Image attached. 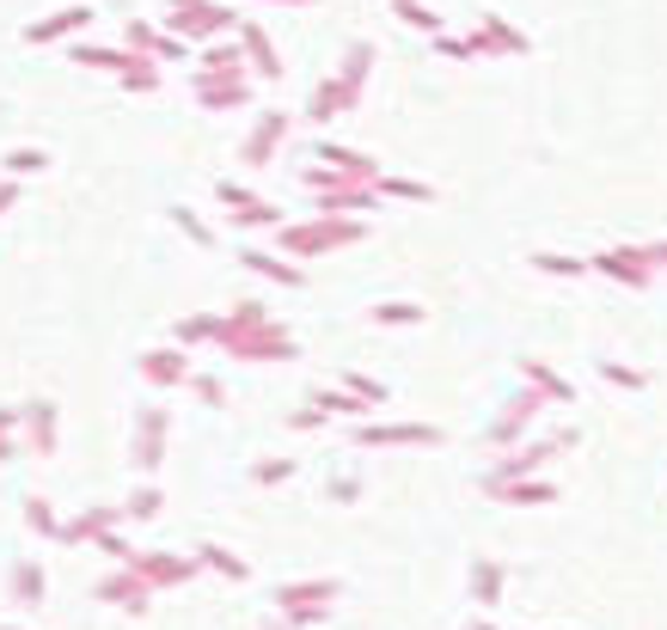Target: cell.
Here are the masks:
<instances>
[{"instance_id":"cell-25","label":"cell","mask_w":667,"mask_h":630,"mask_svg":"<svg viewBox=\"0 0 667 630\" xmlns=\"http://www.w3.org/2000/svg\"><path fill=\"white\" fill-rule=\"evenodd\" d=\"M239 263H246L251 276L275 282V288H306V270H301V263H289V258H275V251L246 245V251H239Z\"/></svg>"},{"instance_id":"cell-49","label":"cell","mask_w":667,"mask_h":630,"mask_svg":"<svg viewBox=\"0 0 667 630\" xmlns=\"http://www.w3.org/2000/svg\"><path fill=\"white\" fill-rule=\"evenodd\" d=\"M92 552H98V557H111V564H129V557H135V545H129V538H123V526H111V533L105 538H98V545H92Z\"/></svg>"},{"instance_id":"cell-50","label":"cell","mask_w":667,"mask_h":630,"mask_svg":"<svg viewBox=\"0 0 667 630\" xmlns=\"http://www.w3.org/2000/svg\"><path fill=\"white\" fill-rule=\"evenodd\" d=\"M289 429L294 434H319V429H331V417L319 405H301V410H289Z\"/></svg>"},{"instance_id":"cell-43","label":"cell","mask_w":667,"mask_h":630,"mask_svg":"<svg viewBox=\"0 0 667 630\" xmlns=\"http://www.w3.org/2000/svg\"><path fill=\"white\" fill-rule=\"evenodd\" d=\"M294 472H301V460H282V453H270V460L251 465V484H258V490H282Z\"/></svg>"},{"instance_id":"cell-29","label":"cell","mask_w":667,"mask_h":630,"mask_svg":"<svg viewBox=\"0 0 667 630\" xmlns=\"http://www.w3.org/2000/svg\"><path fill=\"white\" fill-rule=\"evenodd\" d=\"M74 67H92V74H111L117 80L123 67H129V50H123V43H92V38H74Z\"/></svg>"},{"instance_id":"cell-21","label":"cell","mask_w":667,"mask_h":630,"mask_svg":"<svg viewBox=\"0 0 667 630\" xmlns=\"http://www.w3.org/2000/svg\"><path fill=\"white\" fill-rule=\"evenodd\" d=\"M497 508H551L557 502V484H551L545 472L539 477H514V484H497V490H484Z\"/></svg>"},{"instance_id":"cell-33","label":"cell","mask_w":667,"mask_h":630,"mask_svg":"<svg viewBox=\"0 0 667 630\" xmlns=\"http://www.w3.org/2000/svg\"><path fill=\"white\" fill-rule=\"evenodd\" d=\"M423 318H429V306H417V301H374L367 306V325H379V330H417Z\"/></svg>"},{"instance_id":"cell-54","label":"cell","mask_w":667,"mask_h":630,"mask_svg":"<svg viewBox=\"0 0 667 630\" xmlns=\"http://www.w3.org/2000/svg\"><path fill=\"white\" fill-rule=\"evenodd\" d=\"M19 209V185L13 178H0V214H13Z\"/></svg>"},{"instance_id":"cell-56","label":"cell","mask_w":667,"mask_h":630,"mask_svg":"<svg viewBox=\"0 0 667 630\" xmlns=\"http://www.w3.org/2000/svg\"><path fill=\"white\" fill-rule=\"evenodd\" d=\"M263 7H319V0H263Z\"/></svg>"},{"instance_id":"cell-10","label":"cell","mask_w":667,"mask_h":630,"mask_svg":"<svg viewBox=\"0 0 667 630\" xmlns=\"http://www.w3.org/2000/svg\"><path fill=\"white\" fill-rule=\"evenodd\" d=\"M123 569H129V576H142V581H147V588H154V594L190 588V581L202 576V569H197V557H184V552H135V557H129V564H123Z\"/></svg>"},{"instance_id":"cell-12","label":"cell","mask_w":667,"mask_h":630,"mask_svg":"<svg viewBox=\"0 0 667 630\" xmlns=\"http://www.w3.org/2000/svg\"><path fill=\"white\" fill-rule=\"evenodd\" d=\"M471 50H478V62H484V55L521 62V55L533 50V38H527L521 25H509V19H497V13H478V25H471Z\"/></svg>"},{"instance_id":"cell-52","label":"cell","mask_w":667,"mask_h":630,"mask_svg":"<svg viewBox=\"0 0 667 630\" xmlns=\"http://www.w3.org/2000/svg\"><path fill=\"white\" fill-rule=\"evenodd\" d=\"M325 496H331V502H362V477H343V472H337V477L325 484Z\"/></svg>"},{"instance_id":"cell-24","label":"cell","mask_w":667,"mask_h":630,"mask_svg":"<svg viewBox=\"0 0 667 630\" xmlns=\"http://www.w3.org/2000/svg\"><path fill=\"white\" fill-rule=\"evenodd\" d=\"M43 594H50V576H43L38 557H13V569H7V600L13 606H43Z\"/></svg>"},{"instance_id":"cell-5","label":"cell","mask_w":667,"mask_h":630,"mask_svg":"<svg viewBox=\"0 0 667 630\" xmlns=\"http://www.w3.org/2000/svg\"><path fill=\"white\" fill-rule=\"evenodd\" d=\"M166 441H171V410H159V405L135 410V422H129V465L142 477H159V465H166Z\"/></svg>"},{"instance_id":"cell-53","label":"cell","mask_w":667,"mask_h":630,"mask_svg":"<svg viewBox=\"0 0 667 630\" xmlns=\"http://www.w3.org/2000/svg\"><path fill=\"white\" fill-rule=\"evenodd\" d=\"M0 441H19V405H0Z\"/></svg>"},{"instance_id":"cell-2","label":"cell","mask_w":667,"mask_h":630,"mask_svg":"<svg viewBox=\"0 0 667 630\" xmlns=\"http://www.w3.org/2000/svg\"><path fill=\"white\" fill-rule=\"evenodd\" d=\"M337 600H343V581H337V576L282 581V588L270 594V606H275V618H282V630H313V624H325Z\"/></svg>"},{"instance_id":"cell-14","label":"cell","mask_w":667,"mask_h":630,"mask_svg":"<svg viewBox=\"0 0 667 630\" xmlns=\"http://www.w3.org/2000/svg\"><path fill=\"white\" fill-rule=\"evenodd\" d=\"M502 594H509V564H502V557H471V569H466V600H471V612H490V618H497Z\"/></svg>"},{"instance_id":"cell-36","label":"cell","mask_w":667,"mask_h":630,"mask_svg":"<svg viewBox=\"0 0 667 630\" xmlns=\"http://www.w3.org/2000/svg\"><path fill=\"white\" fill-rule=\"evenodd\" d=\"M221 337V313H184L178 325H171V343L178 349H197V343H215Z\"/></svg>"},{"instance_id":"cell-3","label":"cell","mask_w":667,"mask_h":630,"mask_svg":"<svg viewBox=\"0 0 667 630\" xmlns=\"http://www.w3.org/2000/svg\"><path fill=\"white\" fill-rule=\"evenodd\" d=\"M159 31H171V38H184L190 50H202V43H221L239 31V13L227 7V0H197V7H171L166 19H159Z\"/></svg>"},{"instance_id":"cell-38","label":"cell","mask_w":667,"mask_h":630,"mask_svg":"<svg viewBox=\"0 0 667 630\" xmlns=\"http://www.w3.org/2000/svg\"><path fill=\"white\" fill-rule=\"evenodd\" d=\"M374 197H393V202H435V190L423 178H398V171H379L374 178Z\"/></svg>"},{"instance_id":"cell-31","label":"cell","mask_w":667,"mask_h":630,"mask_svg":"<svg viewBox=\"0 0 667 630\" xmlns=\"http://www.w3.org/2000/svg\"><path fill=\"white\" fill-rule=\"evenodd\" d=\"M355 105H362V98H350V93L337 86V74H325V80L313 86V98H306V117H313V123H331V117H350Z\"/></svg>"},{"instance_id":"cell-37","label":"cell","mask_w":667,"mask_h":630,"mask_svg":"<svg viewBox=\"0 0 667 630\" xmlns=\"http://www.w3.org/2000/svg\"><path fill=\"white\" fill-rule=\"evenodd\" d=\"M159 80H166V67L154 62V55H129V67L117 74L123 93H159Z\"/></svg>"},{"instance_id":"cell-11","label":"cell","mask_w":667,"mask_h":630,"mask_svg":"<svg viewBox=\"0 0 667 630\" xmlns=\"http://www.w3.org/2000/svg\"><path fill=\"white\" fill-rule=\"evenodd\" d=\"M55 441H62V410H55V398H25V405H19V447L38 453V460H50Z\"/></svg>"},{"instance_id":"cell-30","label":"cell","mask_w":667,"mask_h":630,"mask_svg":"<svg viewBox=\"0 0 667 630\" xmlns=\"http://www.w3.org/2000/svg\"><path fill=\"white\" fill-rule=\"evenodd\" d=\"M117 508H123V526H147V521H159V514H166V490H159L154 477H142V484H135Z\"/></svg>"},{"instance_id":"cell-39","label":"cell","mask_w":667,"mask_h":630,"mask_svg":"<svg viewBox=\"0 0 667 630\" xmlns=\"http://www.w3.org/2000/svg\"><path fill=\"white\" fill-rule=\"evenodd\" d=\"M166 221H171V227H178V233H184V239H190V245H202V251H215V227H209V221H202V214H197V209H190V202H171V209H166Z\"/></svg>"},{"instance_id":"cell-6","label":"cell","mask_w":667,"mask_h":630,"mask_svg":"<svg viewBox=\"0 0 667 630\" xmlns=\"http://www.w3.org/2000/svg\"><path fill=\"white\" fill-rule=\"evenodd\" d=\"M289 135H294V111H282V105L258 111V117H251V135L239 141V166H251V171L275 166V154L289 147Z\"/></svg>"},{"instance_id":"cell-40","label":"cell","mask_w":667,"mask_h":630,"mask_svg":"<svg viewBox=\"0 0 667 630\" xmlns=\"http://www.w3.org/2000/svg\"><path fill=\"white\" fill-rule=\"evenodd\" d=\"M527 263H533L539 276H557V282H576V276H588V258H570V251H533Z\"/></svg>"},{"instance_id":"cell-4","label":"cell","mask_w":667,"mask_h":630,"mask_svg":"<svg viewBox=\"0 0 667 630\" xmlns=\"http://www.w3.org/2000/svg\"><path fill=\"white\" fill-rule=\"evenodd\" d=\"M221 349L233 355V361H251V368H282V361H301V337H294L282 318L246 330V337H227Z\"/></svg>"},{"instance_id":"cell-45","label":"cell","mask_w":667,"mask_h":630,"mask_svg":"<svg viewBox=\"0 0 667 630\" xmlns=\"http://www.w3.org/2000/svg\"><path fill=\"white\" fill-rule=\"evenodd\" d=\"M154 38H159V19H129L123 25V50L129 55H154Z\"/></svg>"},{"instance_id":"cell-47","label":"cell","mask_w":667,"mask_h":630,"mask_svg":"<svg viewBox=\"0 0 667 630\" xmlns=\"http://www.w3.org/2000/svg\"><path fill=\"white\" fill-rule=\"evenodd\" d=\"M184 386L197 392V405H209V410H227V386L215 380V374H190V380H184Z\"/></svg>"},{"instance_id":"cell-44","label":"cell","mask_w":667,"mask_h":630,"mask_svg":"<svg viewBox=\"0 0 667 630\" xmlns=\"http://www.w3.org/2000/svg\"><path fill=\"white\" fill-rule=\"evenodd\" d=\"M337 386H343V392H350V398H362L367 410H379V405H386V398H393V392H386V386L374 380V374H343Z\"/></svg>"},{"instance_id":"cell-20","label":"cell","mask_w":667,"mask_h":630,"mask_svg":"<svg viewBox=\"0 0 667 630\" xmlns=\"http://www.w3.org/2000/svg\"><path fill=\"white\" fill-rule=\"evenodd\" d=\"M190 80H251V74H246V55H239V43L221 38V43H202V50H197Z\"/></svg>"},{"instance_id":"cell-17","label":"cell","mask_w":667,"mask_h":630,"mask_svg":"<svg viewBox=\"0 0 667 630\" xmlns=\"http://www.w3.org/2000/svg\"><path fill=\"white\" fill-rule=\"evenodd\" d=\"M135 374H142L147 386H154V392H171V386H184L190 380V349H178V343H166V349H147L142 361H135Z\"/></svg>"},{"instance_id":"cell-42","label":"cell","mask_w":667,"mask_h":630,"mask_svg":"<svg viewBox=\"0 0 667 630\" xmlns=\"http://www.w3.org/2000/svg\"><path fill=\"white\" fill-rule=\"evenodd\" d=\"M19 508H25V526H31L38 538H55V533H62V521H55V502H50V496H38V490H31Z\"/></svg>"},{"instance_id":"cell-41","label":"cell","mask_w":667,"mask_h":630,"mask_svg":"<svg viewBox=\"0 0 667 630\" xmlns=\"http://www.w3.org/2000/svg\"><path fill=\"white\" fill-rule=\"evenodd\" d=\"M393 13H398V19H405V25H410V31H423V38H435V31H447V19H441V13H435L429 0H393Z\"/></svg>"},{"instance_id":"cell-9","label":"cell","mask_w":667,"mask_h":630,"mask_svg":"<svg viewBox=\"0 0 667 630\" xmlns=\"http://www.w3.org/2000/svg\"><path fill=\"white\" fill-rule=\"evenodd\" d=\"M215 202H221L227 209V221L233 227H246V233H258V227H282V209H275L270 197H258V190L251 185H239V178H221V185H215Z\"/></svg>"},{"instance_id":"cell-28","label":"cell","mask_w":667,"mask_h":630,"mask_svg":"<svg viewBox=\"0 0 667 630\" xmlns=\"http://www.w3.org/2000/svg\"><path fill=\"white\" fill-rule=\"evenodd\" d=\"M190 557H197V569H209V576H221V581H251V564L233 545H221V538H202Z\"/></svg>"},{"instance_id":"cell-57","label":"cell","mask_w":667,"mask_h":630,"mask_svg":"<svg viewBox=\"0 0 667 630\" xmlns=\"http://www.w3.org/2000/svg\"><path fill=\"white\" fill-rule=\"evenodd\" d=\"M171 7H197V0H166V13H171Z\"/></svg>"},{"instance_id":"cell-15","label":"cell","mask_w":667,"mask_h":630,"mask_svg":"<svg viewBox=\"0 0 667 630\" xmlns=\"http://www.w3.org/2000/svg\"><path fill=\"white\" fill-rule=\"evenodd\" d=\"M233 43H239V55H246V74H251V80H270V86L282 80V55H275L270 31H263L258 19H239Z\"/></svg>"},{"instance_id":"cell-23","label":"cell","mask_w":667,"mask_h":630,"mask_svg":"<svg viewBox=\"0 0 667 630\" xmlns=\"http://www.w3.org/2000/svg\"><path fill=\"white\" fill-rule=\"evenodd\" d=\"M374 62H379V50H374L367 38H355L350 50L337 55V67H331V74H337V86H343L350 98H362V93H367V74H374Z\"/></svg>"},{"instance_id":"cell-51","label":"cell","mask_w":667,"mask_h":630,"mask_svg":"<svg viewBox=\"0 0 667 630\" xmlns=\"http://www.w3.org/2000/svg\"><path fill=\"white\" fill-rule=\"evenodd\" d=\"M601 380H613L618 392H643V374L625 368V361H601Z\"/></svg>"},{"instance_id":"cell-1","label":"cell","mask_w":667,"mask_h":630,"mask_svg":"<svg viewBox=\"0 0 667 630\" xmlns=\"http://www.w3.org/2000/svg\"><path fill=\"white\" fill-rule=\"evenodd\" d=\"M367 239V221L362 214H301V221H282L275 227V258L289 263H313L325 251H343V245H362Z\"/></svg>"},{"instance_id":"cell-35","label":"cell","mask_w":667,"mask_h":630,"mask_svg":"<svg viewBox=\"0 0 667 630\" xmlns=\"http://www.w3.org/2000/svg\"><path fill=\"white\" fill-rule=\"evenodd\" d=\"M306 405H319L331 422H367V405H362V398H350L343 386H319V392L306 398Z\"/></svg>"},{"instance_id":"cell-16","label":"cell","mask_w":667,"mask_h":630,"mask_svg":"<svg viewBox=\"0 0 667 630\" xmlns=\"http://www.w3.org/2000/svg\"><path fill=\"white\" fill-rule=\"evenodd\" d=\"M92 7H55V13H43V19H31L25 25V43L31 50H43V43H67V38H86L92 31Z\"/></svg>"},{"instance_id":"cell-26","label":"cell","mask_w":667,"mask_h":630,"mask_svg":"<svg viewBox=\"0 0 667 630\" xmlns=\"http://www.w3.org/2000/svg\"><path fill=\"white\" fill-rule=\"evenodd\" d=\"M588 270L625 282V288H649V251H601V258H588Z\"/></svg>"},{"instance_id":"cell-58","label":"cell","mask_w":667,"mask_h":630,"mask_svg":"<svg viewBox=\"0 0 667 630\" xmlns=\"http://www.w3.org/2000/svg\"><path fill=\"white\" fill-rule=\"evenodd\" d=\"M0 630H25V624H0Z\"/></svg>"},{"instance_id":"cell-55","label":"cell","mask_w":667,"mask_h":630,"mask_svg":"<svg viewBox=\"0 0 667 630\" xmlns=\"http://www.w3.org/2000/svg\"><path fill=\"white\" fill-rule=\"evenodd\" d=\"M466 630H497V618H490V612H471V618H466Z\"/></svg>"},{"instance_id":"cell-13","label":"cell","mask_w":667,"mask_h":630,"mask_svg":"<svg viewBox=\"0 0 667 630\" xmlns=\"http://www.w3.org/2000/svg\"><path fill=\"white\" fill-rule=\"evenodd\" d=\"M92 600H98V606H117V612H129V618H147V612H154V588H147L142 576H129V569H111V576H98V581H92Z\"/></svg>"},{"instance_id":"cell-7","label":"cell","mask_w":667,"mask_h":630,"mask_svg":"<svg viewBox=\"0 0 667 630\" xmlns=\"http://www.w3.org/2000/svg\"><path fill=\"white\" fill-rule=\"evenodd\" d=\"M539 410H545V398L533 392V386H514L509 398H502V410H497V422L484 429V441L497 447V453H509V447H521L527 441V429L539 422Z\"/></svg>"},{"instance_id":"cell-32","label":"cell","mask_w":667,"mask_h":630,"mask_svg":"<svg viewBox=\"0 0 667 630\" xmlns=\"http://www.w3.org/2000/svg\"><path fill=\"white\" fill-rule=\"evenodd\" d=\"M374 202H379L374 185H337V190H319L313 209H319V214H367Z\"/></svg>"},{"instance_id":"cell-34","label":"cell","mask_w":667,"mask_h":630,"mask_svg":"<svg viewBox=\"0 0 667 630\" xmlns=\"http://www.w3.org/2000/svg\"><path fill=\"white\" fill-rule=\"evenodd\" d=\"M43 171H50V154H43V147H7V154H0V178H13V185L43 178Z\"/></svg>"},{"instance_id":"cell-22","label":"cell","mask_w":667,"mask_h":630,"mask_svg":"<svg viewBox=\"0 0 667 630\" xmlns=\"http://www.w3.org/2000/svg\"><path fill=\"white\" fill-rule=\"evenodd\" d=\"M514 368H521V386H533V392L545 398V405H576V386L563 380V374L551 368V361H539V355H521Z\"/></svg>"},{"instance_id":"cell-27","label":"cell","mask_w":667,"mask_h":630,"mask_svg":"<svg viewBox=\"0 0 667 630\" xmlns=\"http://www.w3.org/2000/svg\"><path fill=\"white\" fill-rule=\"evenodd\" d=\"M202 111H246L251 105V80H190Z\"/></svg>"},{"instance_id":"cell-19","label":"cell","mask_w":667,"mask_h":630,"mask_svg":"<svg viewBox=\"0 0 667 630\" xmlns=\"http://www.w3.org/2000/svg\"><path fill=\"white\" fill-rule=\"evenodd\" d=\"M313 159H319V166H331L337 178H350V185H374L379 171H386L374 154H362V147H343V141H319Z\"/></svg>"},{"instance_id":"cell-18","label":"cell","mask_w":667,"mask_h":630,"mask_svg":"<svg viewBox=\"0 0 667 630\" xmlns=\"http://www.w3.org/2000/svg\"><path fill=\"white\" fill-rule=\"evenodd\" d=\"M111 526H123V508H105V502H92V508H80V514H74V521H62L55 545H74V552H86V545H98V538H105Z\"/></svg>"},{"instance_id":"cell-59","label":"cell","mask_w":667,"mask_h":630,"mask_svg":"<svg viewBox=\"0 0 667 630\" xmlns=\"http://www.w3.org/2000/svg\"><path fill=\"white\" fill-rule=\"evenodd\" d=\"M275 630H282V624H275Z\"/></svg>"},{"instance_id":"cell-8","label":"cell","mask_w":667,"mask_h":630,"mask_svg":"<svg viewBox=\"0 0 667 630\" xmlns=\"http://www.w3.org/2000/svg\"><path fill=\"white\" fill-rule=\"evenodd\" d=\"M350 441L362 453H379V447H441V429L435 422H417V417H398V422H355Z\"/></svg>"},{"instance_id":"cell-46","label":"cell","mask_w":667,"mask_h":630,"mask_svg":"<svg viewBox=\"0 0 667 630\" xmlns=\"http://www.w3.org/2000/svg\"><path fill=\"white\" fill-rule=\"evenodd\" d=\"M190 55H197V50H190L184 38H171V31H159V38H154V62L159 67H178V62H190Z\"/></svg>"},{"instance_id":"cell-48","label":"cell","mask_w":667,"mask_h":630,"mask_svg":"<svg viewBox=\"0 0 667 630\" xmlns=\"http://www.w3.org/2000/svg\"><path fill=\"white\" fill-rule=\"evenodd\" d=\"M435 55H447V62H478V50H471V38H454V31H435Z\"/></svg>"}]
</instances>
